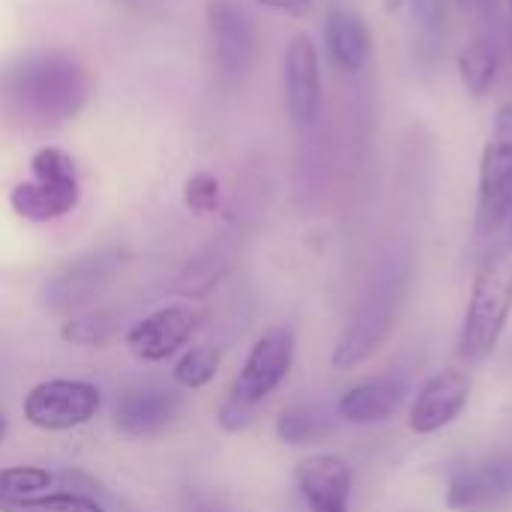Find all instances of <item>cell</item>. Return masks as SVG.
<instances>
[{"label": "cell", "mask_w": 512, "mask_h": 512, "mask_svg": "<svg viewBox=\"0 0 512 512\" xmlns=\"http://www.w3.org/2000/svg\"><path fill=\"white\" fill-rule=\"evenodd\" d=\"M204 512H219V510H204Z\"/></svg>", "instance_id": "35"}, {"label": "cell", "mask_w": 512, "mask_h": 512, "mask_svg": "<svg viewBox=\"0 0 512 512\" xmlns=\"http://www.w3.org/2000/svg\"><path fill=\"white\" fill-rule=\"evenodd\" d=\"M6 435H9V420H6V414L0 411V444L6 441Z\"/></svg>", "instance_id": "33"}, {"label": "cell", "mask_w": 512, "mask_h": 512, "mask_svg": "<svg viewBox=\"0 0 512 512\" xmlns=\"http://www.w3.org/2000/svg\"><path fill=\"white\" fill-rule=\"evenodd\" d=\"M294 486L309 512H351L354 468L339 453H312L294 465Z\"/></svg>", "instance_id": "12"}, {"label": "cell", "mask_w": 512, "mask_h": 512, "mask_svg": "<svg viewBox=\"0 0 512 512\" xmlns=\"http://www.w3.org/2000/svg\"><path fill=\"white\" fill-rule=\"evenodd\" d=\"M324 51L345 75H360L372 57V30L354 9L333 6L324 18Z\"/></svg>", "instance_id": "15"}, {"label": "cell", "mask_w": 512, "mask_h": 512, "mask_svg": "<svg viewBox=\"0 0 512 512\" xmlns=\"http://www.w3.org/2000/svg\"><path fill=\"white\" fill-rule=\"evenodd\" d=\"M297 360V336L291 327H267L249 348L240 372L228 387V399L246 408H261L291 375Z\"/></svg>", "instance_id": "4"}, {"label": "cell", "mask_w": 512, "mask_h": 512, "mask_svg": "<svg viewBox=\"0 0 512 512\" xmlns=\"http://www.w3.org/2000/svg\"><path fill=\"white\" fill-rule=\"evenodd\" d=\"M453 512H504L512 507V453L462 465L447 483Z\"/></svg>", "instance_id": "9"}, {"label": "cell", "mask_w": 512, "mask_h": 512, "mask_svg": "<svg viewBox=\"0 0 512 512\" xmlns=\"http://www.w3.org/2000/svg\"><path fill=\"white\" fill-rule=\"evenodd\" d=\"M504 237H507V249L512 252V216H510V222H507V231H504Z\"/></svg>", "instance_id": "34"}, {"label": "cell", "mask_w": 512, "mask_h": 512, "mask_svg": "<svg viewBox=\"0 0 512 512\" xmlns=\"http://www.w3.org/2000/svg\"><path fill=\"white\" fill-rule=\"evenodd\" d=\"M90 99V75L60 48L30 51L3 75V105L24 129H54L75 120Z\"/></svg>", "instance_id": "1"}, {"label": "cell", "mask_w": 512, "mask_h": 512, "mask_svg": "<svg viewBox=\"0 0 512 512\" xmlns=\"http://www.w3.org/2000/svg\"><path fill=\"white\" fill-rule=\"evenodd\" d=\"M126 264V252L120 249H99L78 255L66 267H60L54 276L42 285V303L48 312L69 318L75 312H84L93 306V300L120 276Z\"/></svg>", "instance_id": "6"}, {"label": "cell", "mask_w": 512, "mask_h": 512, "mask_svg": "<svg viewBox=\"0 0 512 512\" xmlns=\"http://www.w3.org/2000/svg\"><path fill=\"white\" fill-rule=\"evenodd\" d=\"M405 12L411 18V30L417 36V48L441 51L450 18H453V3L450 0H408Z\"/></svg>", "instance_id": "22"}, {"label": "cell", "mask_w": 512, "mask_h": 512, "mask_svg": "<svg viewBox=\"0 0 512 512\" xmlns=\"http://www.w3.org/2000/svg\"><path fill=\"white\" fill-rule=\"evenodd\" d=\"M387 330H390V309H366L360 318L351 321V327L339 339L333 351V366L345 372L366 363L381 348Z\"/></svg>", "instance_id": "18"}, {"label": "cell", "mask_w": 512, "mask_h": 512, "mask_svg": "<svg viewBox=\"0 0 512 512\" xmlns=\"http://www.w3.org/2000/svg\"><path fill=\"white\" fill-rule=\"evenodd\" d=\"M54 474L39 465H12L0 468V507L3 504H18L36 495H45L54 489Z\"/></svg>", "instance_id": "23"}, {"label": "cell", "mask_w": 512, "mask_h": 512, "mask_svg": "<svg viewBox=\"0 0 512 512\" xmlns=\"http://www.w3.org/2000/svg\"><path fill=\"white\" fill-rule=\"evenodd\" d=\"M207 21H210V39H213L222 72L240 75L249 66L252 48H255L252 21L246 18L243 9H237L228 0H213L207 6Z\"/></svg>", "instance_id": "16"}, {"label": "cell", "mask_w": 512, "mask_h": 512, "mask_svg": "<svg viewBox=\"0 0 512 512\" xmlns=\"http://www.w3.org/2000/svg\"><path fill=\"white\" fill-rule=\"evenodd\" d=\"M81 201L78 177H30L9 189V207L27 222H54L69 216Z\"/></svg>", "instance_id": "14"}, {"label": "cell", "mask_w": 512, "mask_h": 512, "mask_svg": "<svg viewBox=\"0 0 512 512\" xmlns=\"http://www.w3.org/2000/svg\"><path fill=\"white\" fill-rule=\"evenodd\" d=\"M453 12L471 18V21H489L498 12V0H450Z\"/></svg>", "instance_id": "29"}, {"label": "cell", "mask_w": 512, "mask_h": 512, "mask_svg": "<svg viewBox=\"0 0 512 512\" xmlns=\"http://www.w3.org/2000/svg\"><path fill=\"white\" fill-rule=\"evenodd\" d=\"M282 90H285L288 117L297 126H309L318 120L324 105V75H321V51L309 33H294L285 45Z\"/></svg>", "instance_id": "11"}, {"label": "cell", "mask_w": 512, "mask_h": 512, "mask_svg": "<svg viewBox=\"0 0 512 512\" xmlns=\"http://www.w3.org/2000/svg\"><path fill=\"white\" fill-rule=\"evenodd\" d=\"M198 327L201 312L192 303H168L126 330V348L141 363H168L189 348Z\"/></svg>", "instance_id": "8"}, {"label": "cell", "mask_w": 512, "mask_h": 512, "mask_svg": "<svg viewBox=\"0 0 512 512\" xmlns=\"http://www.w3.org/2000/svg\"><path fill=\"white\" fill-rule=\"evenodd\" d=\"M30 174L33 177H78L75 159L60 147H39L30 156Z\"/></svg>", "instance_id": "27"}, {"label": "cell", "mask_w": 512, "mask_h": 512, "mask_svg": "<svg viewBox=\"0 0 512 512\" xmlns=\"http://www.w3.org/2000/svg\"><path fill=\"white\" fill-rule=\"evenodd\" d=\"M405 402H408V381H405V375L381 372V375H372V378L348 387L339 396L336 411L351 426H381L390 417H396V411Z\"/></svg>", "instance_id": "13"}, {"label": "cell", "mask_w": 512, "mask_h": 512, "mask_svg": "<svg viewBox=\"0 0 512 512\" xmlns=\"http://www.w3.org/2000/svg\"><path fill=\"white\" fill-rule=\"evenodd\" d=\"M504 9H507V48L512 57V0H504Z\"/></svg>", "instance_id": "32"}, {"label": "cell", "mask_w": 512, "mask_h": 512, "mask_svg": "<svg viewBox=\"0 0 512 512\" xmlns=\"http://www.w3.org/2000/svg\"><path fill=\"white\" fill-rule=\"evenodd\" d=\"M222 366V351L216 345H189L186 351H180L174 357L171 366V381L180 390H204L207 384H213V378L219 375Z\"/></svg>", "instance_id": "20"}, {"label": "cell", "mask_w": 512, "mask_h": 512, "mask_svg": "<svg viewBox=\"0 0 512 512\" xmlns=\"http://www.w3.org/2000/svg\"><path fill=\"white\" fill-rule=\"evenodd\" d=\"M225 279V264L219 258H195L177 282V291L186 300H204L207 294H213L219 288V282Z\"/></svg>", "instance_id": "25"}, {"label": "cell", "mask_w": 512, "mask_h": 512, "mask_svg": "<svg viewBox=\"0 0 512 512\" xmlns=\"http://www.w3.org/2000/svg\"><path fill=\"white\" fill-rule=\"evenodd\" d=\"M327 435H330V423L312 405H291L276 417V438L285 447H312Z\"/></svg>", "instance_id": "21"}, {"label": "cell", "mask_w": 512, "mask_h": 512, "mask_svg": "<svg viewBox=\"0 0 512 512\" xmlns=\"http://www.w3.org/2000/svg\"><path fill=\"white\" fill-rule=\"evenodd\" d=\"M102 390L78 378H48L27 390L21 402L24 420L39 432H72L87 426L102 411Z\"/></svg>", "instance_id": "5"}, {"label": "cell", "mask_w": 512, "mask_h": 512, "mask_svg": "<svg viewBox=\"0 0 512 512\" xmlns=\"http://www.w3.org/2000/svg\"><path fill=\"white\" fill-rule=\"evenodd\" d=\"M512 318V252L507 246L480 258L459 330V360L474 366L489 360Z\"/></svg>", "instance_id": "2"}, {"label": "cell", "mask_w": 512, "mask_h": 512, "mask_svg": "<svg viewBox=\"0 0 512 512\" xmlns=\"http://www.w3.org/2000/svg\"><path fill=\"white\" fill-rule=\"evenodd\" d=\"M381 9H384L387 15H399V12L408 9V0H381Z\"/></svg>", "instance_id": "31"}, {"label": "cell", "mask_w": 512, "mask_h": 512, "mask_svg": "<svg viewBox=\"0 0 512 512\" xmlns=\"http://www.w3.org/2000/svg\"><path fill=\"white\" fill-rule=\"evenodd\" d=\"M504 63V48L492 30H477L456 54V75L468 96L483 99L498 84Z\"/></svg>", "instance_id": "17"}, {"label": "cell", "mask_w": 512, "mask_h": 512, "mask_svg": "<svg viewBox=\"0 0 512 512\" xmlns=\"http://www.w3.org/2000/svg\"><path fill=\"white\" fill-rule=\"evenodd\" d=\"M186 408V396L177 384L162 381H138L117 396L114 405V426L126 438L150 441L165 435Z\"/></svg>", "instance_id": "7"}, {"label": "cell", "mask_w": 512, "mask_h": 512, "mask_svg": "<svg viewBox=\"0 0 512 512\" xmlns=\"http://www.w3.org/2000/svg\"><path fill=\"white\" fill-rule=\"evenodd\" d=\"M0 512H105L102 504L96 501V495H84V492H45L18 504H3Z\"/></svg>", "instance_id": "24"}, {"label": "cell", "mask_w": 512, "mask_h": 512, "mask_svg": "<svg viewBox=\"0 0 512 512\" xmlns=\"http://www.w3.org/2000/svg\"><path fill=\"white\" fill-rule=\"evenodd\" d=\"M183 204L189 213L195 216H210L219 210L222 204V186L219 177L210 171H195L192 177H186L183 183Z\"/></svg>", "instance_id": "26"}, {"label": "cell", "mask_w": 512, "mask_h": 512, "mask_svg": "<svg viewBox=\"0 0 512 512\" xmlns=\"http://www.w3.org/2000/svg\"><path fill=\"white\" fill-rule=\"evenodd\" d=\"M120 330V318L108 309H84L60 324V339L78 348H105Z\"/></svg>", "instance_id": "19"}, {"label": "cell", "mask_w": 512, "mask_h": 512, "mask_svg": "<svg viewBox=\"0 0 512 512\" xmlns=\"http://www.w3.org/2000/svg\"><path fill=\"white\" fill-rule=\"evenodd\" d=\"M471 402V378L465 369L450 366L438 369L423 381V387L414 393L408 405V429L420 438L438 435L450 429L468 408Z\"/></svg>", "instance_id": "10"}, {"label": "cell", "mask_w": 512, "mask_h": 512, "mask_svg": "<svg viewBox=\"0 0 512 512\" xmlns=\"http://www.w3.org/2000/svg\"><path fill=\"white\" fill-rule=\"evenodd\" d=\"M255 417H258V411H255V408L237 405V402H231L228 396L222 399V405H219V411H216V423H219V429H222V432H231V435L246 432V429L255 423Z\"/></svg>", "instance_id": "28"}, {"label": "cell", "mask_w": 512, "mask_h": 512, "mask_svg": "<svg viewBox=\"0 0 512 512\" xmlns=\"http://www.w3.org/2000/svg\"><path fill=\"white\" fill-rule=\"evenodd\" d=\"M512 216V99L495 108L477 168V231L501 237Z\"/></svg>", "instance_id": "3"}, {"label": "cell", "mask_w": 512, "mask_h": 512, "mask_svg": "<svg viewBox=\"0 0 512 512\" xmlns=\"http://www.w3.org/2000/svg\"><path fill=\"white\" fill-rule=\"evenodd\" d=\"M258 3L273 12H285V15H306L312 6V0H258Z\"/></svg>", "instance_id": "30"}]
</instances>
